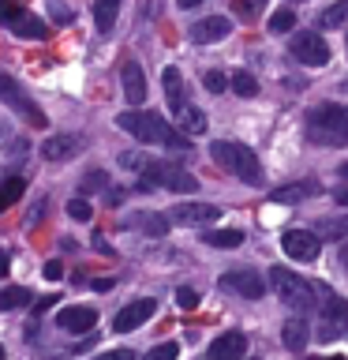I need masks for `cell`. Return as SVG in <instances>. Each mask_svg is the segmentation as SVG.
Listing matches in <instances>:
<instances>
[{
	"instance_id": "obj_28",
	"label": "cell",
	"mask_w": 348,
	"mask_h": 360,
	"mask_svg": "<svg viewBox=\"0 0 348 360\" xmlns=\"http://www.w3.org/2000/svg\"><path fill=\"white\" fill-rule=\"evenodd\" d=\"M27 300H34L27 289H19V285H11V289H0V311H15L22 308Z\"/></svg>"
},
{
	"instance_id": "obj_14",
	"label": "cell",
	"mask_w": 348,
	"mask_h": 360,
	"mask_svg": "<svg viewBox=\"0 0 348 360\" xmlns=\"http://www.w3.org/2000/svg\"><path fill=\"white\" fill-rule=\"evenodd\" d=\"M232 30V22L225 15H210V19H199L195 27H191V41L195 45H213V41H225Z\"/></svg>"
},
{
	"instance_id": "obj_4",
	"label": "cell",
	"mask_w": 348,
	"mask_h": 360,
	"mask_svg": "<svg viewBox=\"0 0 348 360\" xmlns=\"http://www.w3.org/2000/svg\"><path fill=\"white\" fill-rule=\"evenodd\" d=\"M142 191L150 188H165V191H176V195H191V191H199V180L187 173V169H180L173 162H146L142 165Z\"/></svg>"
},
{
	"instance_id": "obj_25",
	"label": "cell",
	"mask_w": 348,
	"mask_h": 360,
	"mask_svg": "<svg viewBox=\"0 0 348 360\" xmlns=\"http://www.w3.org/2000/svg\"><path fill=\"white\" fill-rule=\"evenodd\" d=\"M22 191H27V180H22V176H8L4 184H0V214H4L15 199H22Z\"/></svg>"
},
{
	"instance_id": "obj_19",
	"label": "cell",
	"mask_w": 348,
	"mask_h": 360,
	"mask_svg": "<svg viewBox=\"0 0 348 360\" xmlns=\"http://www.w3.org/2000/svg\"><path fill=\"white\" fill-rule=\"evenodd\" d=\"M161 83H165V98H168V109H173V117L180 109H184V79H180V72L176 68H165L161 72Z\"/></svg>"
},
{
	"instance_id": "obj_42",
	"label": "cell",
	"mask_w": 348,
	"mask_h": 360,
	"mask_svg": "<svg viewBox=\"0 0 348 360\" xmlns=\"http://www.w3.org/2000/svg\"><path fill=\"white\" fill-rule=\"evenodd\" d=\"M337 202H341V207H348V188H344V191H337Z\"/></svg>"
},
{
	"instance_id": "obj_13",
	"label": "cell",
	"mask_w": 348,
	"mask_h": 360,
	"mask_svg": "<svg viewBox=\"0 0 348 360\" xmlns=\"http://www.w3.org/2000/svg\"><path fill=\"white\" fill-rule=\"evenodd\" d=\"M56 326L67 334H90L98 326V311L94 308H83V304H72V308L56 311Z\"/></svg>"
},
{
	"instance_id": "obj_46",
	"label": "cell",
	"mask_w": 348,
	"mask_h": 360,
	"mask_svg": "<svg viewBox=\"0 0 348 360\" xmlns=\"http://www.w3.org/2000/svg\"><path fill=\"white\" fill-rule=\"evenodd\" d=\"M0 356H4V345H0Z\"/></svg>"
},
{
	"instance_id": "obj_30",
	"label": "cell",
	"mask_w": 348,
	"mask_h": 360,
	"mask_svg": "<svg viewBox=\"0 0 348 360\" xmlns=\"http://www.w3.org/2000/svg\"><path fill=\"white\" fill-rule=\"evenodd\" d=\"M322 304V311H326V319H348V304L341 297H333V292H326V300Z\"/></svg>"
},
{
	"instance_id": "obj_7",
	"label": "cell",
	"mask_w": 348,
	"mask_h": 360,
	"mask_svg": "<svg viewBox=\"0 0 348 360\" xmlns=\"http://www.w3.org/2000/svg\"><path fill=\"white\" fill-rule=\"evenodd\" d=\"M0 101H8V105L15 109L19 117L30 124V128H45V124H49V117H45V112L27 98V90H22L11 75H4V72H0Z\"/></svg>"
},
{
	"instance_id": "obj_12",
	"label": "cell",
	"mask_w": 348,
	"mask_h": 360,
	"mask_svg": "<svg viewBox=\"0 0 348 360\" xmlns=\"http://www.w3.org/2000/svg\"><path fill=\"white\" fill-rule=\"evenodd\" d=\"M218 218H221V210L213 207V202H180V207H173V221L176 225H191V229L213 225Z\"/></svg>"
},
{
	"instance_id": "obj_5",
	"label": "cell",
	"mask_w": 348,
	"mask_h": 360,
	"mask_svg": "<svg viewBox=\"0 0 348 360\" xmlns=\"http://www.w3.org/2000/svg\"><path fill=\"white\" fill-rule=\"evenodd\" d=\"M269 281H274V289H277V297L292 304L296 311H311V308H319V289L311 285V281H303L296 270H288V266H274L269 270Z\"/></svg>"
},
{
	"instance_id": "obj_23",
	"label": "cell",
	"mask_w": 348,
	"mask_h": 360,
	"mask_svg": "<svg viewBox=\"0 0 348 360\" xmlns=\"http://www.w3.org/2000/svg\"><path fill=\"white\" fill-rule=\"evenodd\" d=\"M319 27H322V30H341V27H348V0H337V4L322 8V11H319Z\"/></svg>"
},
{
	"instance_id": "obj_40",
	"label": "cell",
	"mask_w": 348,
	"mask_h": 360,
	"mask_svg": "<svg viewBox=\"0 0 348 360\" xmlns=\"http://www.w3.org/2000/svg\"><path fill=\"white\" fill-rule=\"evenodd\" d=\"M8 266H11V255H8V252H0V278L8 274Z\"/></svg>"
},
{
	"instance_id": "obj_11",
	"label": "cell",
	"mask_w": 348,
	"mask_h": 360,
	"mask_svg": "<svg viewBox=\"0 0 348 360\" xmlns=\"http://www.w3.org/2000/svg\"><path fill=\"white\" fill-rule=\"evenodd\" d=\"M154 311H157V300H150V297H139V300L123 304V308L116 311V319H112V330H116V334L139 330V326H142L146 319H150Z\"/></svg>"
},
{
	"instance_id": "obj_38",
	"label": "cell",
	"mask_w": 348,
	"mask_h": 360,
	"mask_svg": "<svg viewBox=\"0 0 348 360\" xmlns=\"http://www.w3.org/2000/svg\"><path fill=\"white\" fill-rule=\"evenodd\" d=\"M45 278H49V281H60V278H64V266L56 263V259H53V263H45Z\"/></svg>"
},
{
	"instance_id": "obj_20",
	"label": "cell",
	"mask_w": 348,
	"mask_h": 360,
	"mask_svg": "<svg viewBox=\"0 0 348 360\" xmlns=\"http://www.w3.org/2000/svg\"><path fill=\"white\" fill-rule=\"evenodd\" d=\"M176 120H180V131L184 135H202L206 131V112H202L199 105H191V101H184V109L176 112Z\"/></svg>"
},
{
	"instance_id": "obj_39",
	"label": "cell",
	"mask_w": 348,
	"mask_h": 360,
	"mask_svg": "<svg viewBox=\"0 0 348 360\" xmlns=\"http://www.w3.org/2000/svg\"><path fill=\"white\" fill-rule=\"evenodd\" d=\"M135 353H131V349H116V353H109V360H131Z\"/></svg>"
},
{
	"instance_id": "obj_33",
	"label": "cell",
	"mask_w": 348,
	"mask_h": 360,
	"mask_svg": "<svg viewBox=\"0 0 348 360\" xmlns=\"http://www.w3.org/2000/svg\"><path fill=\"white\" fill-rule=\"evenodd\" d=\"M139 225H142L150 236H165V229H168V221L157 218V214H146V218H139Z\"/></svg>"
},
{
	"instance_id": "obj_21",
	"label": "cell",
	"mask_w": 348,
	"mask_h": 360,
	"mask_svg": "<svg viewBox=\"0 0 348 360\" xmlns=\"http://www.w3.org/2000/svg\"><path fill=\"white\" fill-rule=\"evenodd\" d=\"M319 240H348V210L344 214H333V218H322L314 225Z\"/></svg>"
},
{
	"instance_id": "obj_2",
	"label": "cell",
	"mask_w": 348,
	"mask_h": 360,
	"mask_svg": "<svg viewBox=\"0 0 348 360\" xmlns=\"http://www.w3.org/2000/svg\"><path fill=\"white\" fill-rule=\"evenodd\" d=\"M307 139L322 146H348V105H319L307 112Z\"/></svg>"
},
{
	"instance_id": "obj_17",
	"label": "cell",
	"mask_w": 348,
	"mask_h": 360,
	"mask_svg": "<svg viewBox=\"0 0 348 360\" xmlns=\"http://www.w3.org/2000/svg\"><path fill=\"white\" fill-rule=\"evenodd\" d=\"M41 154L45 162H67V158L79 154V135H49L41 143Z\"/></svg>"
},
{
	"instance_id": "obj_36",
	"label": "cell",
	"mask_w": 348,
	"mask_h": 360,
	"mask_svg": "<svg viewBox=\"0 0 348 360\" xmlns=\"http://www.w3.org/2000/svg\"><path fill=\"white\" fill-rule=\"evenodd\" d=\"M176 304H180V308H184V311H191V308H199V292L195 289H176Z\"/></svg>"
},
{
	"instance_id": "obj_27",
	"label": "cell",
	"mask_w": 348,
	"mask_h": 360,
	"mask_svg": "<svg viewBox=\"0 0 348 360\" xmlns=\"http://www.w3.org/2000/svg\"><path fill=\"white\" fill-rule=\"evenodd\" d=\"M229 83H232V90H236L240 98H255V94H258V79H255L251 72H243V68H240V72H232Z\"/></svg>"
},
{
	"instance_id": "obj_45",
	"label": "cell",
	"mask_w": 348,
	"mask_h": 360,
	"mask_svg": "<svg viewBox=\"0 0 348 360\" xmlns=\"http://www.w3.org/2000/svg\"><path fill=\"white\" fill-rule=\"evenodd\" d=\"M4 135H8V128H4V124H0V139H4Z\"/></svg>"
},
{
	"instance_id": "obj_6",
	"label": "cell",
	"mask_w": 348,
	"mask_h": 360,
	"mask_svg": "<svg viewBox=\"0 0 348 360\" xmlns=\"http://www.w3.org/2000/svg\"><path fill=\"white\" fill-rule=\"evenodd\" d=\"M0 22H4L8 30H15L19 38H30V41H45V38H49V27H45L38 15H30L27 8L11 4V0H0Z\"/></svg>"
},
{
	"instance_id": "obj_41",
	"label": "cell",
	"mask_w": 348,
	"mask_h": 360,
	"mask_svg": "<svg viewBox=\"0 0 348 360\" xmlns=\"http://www.w3.org/2000/svg\"><path fill=\"white\" fill-rule=\"evenodd\" d=\"M53 300H56V297H41L38 304H34V311H45V308H49V304H53Z\"/></svg>"
},
{
	"instance_id": "obj_16",
	"label": "cell",
	"mask_w": 348,
	"mask_h": 360,
	"mask_svg": "<svg viewBox=\"0 0 348 360\" xmlns=\"http://www.w3.org/2000/svg\"><path fill=\"white\" fill-rule=\"evenodd\" d=\"M243 353H247V338L240 330H229V334H221V338H213V342H210V356L213 360H236Z\"/></svg>"
},
{
	"instance_id": "obj_3",
	"label": "cell",
	"mask_w": 348,
	"mask_h": 360,
	"mask_svg": "<svg viewBox=\"0 0 348 360\" xmlns=\"http://www.w3.org/2000/svg\"><path fill=\"white\" fill-rule=\"evenodd\" d=\"M210 154H213V162H218L225 173L240 176L243 184H262V165H258V154L251 150V146L218 139V143L210 146Z\"/></svg>"
},
{
	"instance_id": "obj_35",
	"label": "cell",
	"mask_w": 348,
	"mask_h": 360,
	"mask_svg": "<svg viewBox=\"0 0 348 360\" xmlns=\"http://www.w3.org/2000/svg\"><path fill=\"white\" fill-rule=\"evenodd\" d=\"M180 353V345L176 342H161V345H154L150 349V360H173Z\"/></svg>"
},
{
	"instance_id": "obj_34",
	"label": "cell",
	"mask_w": 348,
	"mask_h": 360,
	"mask_svg": "<svg viewBox=\"0 0 348 360\" xmlns=\"http://www.w3.org/2000/svg\"><path fill=\"white\" fill-rule=\"evenodd\" d=\"M202 83H206L210 94H225V86H229V79H225V72H206L202 75Z\"/></svg>"
},
{
	"instance_id": "obj_10",
	"label": "cell",
	"mask_w": 348,
	"mask_h": 360,
	"mask_svg": "<svg viewBox=\"0 0 348 360\" xmlns=\"http://www.w3.org/2000/svg\"><path fill=\"white\" fill-rule=\"evenodd\" d=\"M281 248H285L288 259H300V263H311V259H319V233L314 229H288L285 236H281Z\"/></svg>"
},
{
	"instance_id": "obj_31",
	"label": "cell",
	"mask_w": 348,
	"mask_h": 360,
	"mask_svg": "<svg viewBox=\"0 0 348 360\" xmlns=\"http://www.w3.org/2000/svg\"><path fill=\"white\" fill-rule=\"evenodd\" d=\"M105 184H109V176L101 173V169H90V173L83 176V195H90V191H101Z\"/></svg>"
},
{
	"instance_id": "obj_32",
	"label": "cell",
	"mask_w": 348,
	"mask_h": 360,
	"mask_svg": "<svg viewBox=\"0 0 348 360\" xmlns=\"http://www.w3.org/2000/svg\"><path fill=\"white\" fill-rule=\"evenodd\" d=\"M67 214H72L75 221H90V218H94V207H90L86 199H72V202H67Z\"/></svg>"
},
{
	"instance_id": "obj_37",
	"label": "cell",
	"mask_w": 348,
	"mask_h": 360,
	"mask_svg": "<svg viewBox=\"0 0 348 360\" xmlns=\"http://www.w3.org/2000/svg\"><path fill=\"white\" fill-rule=\"evenodd\" d=\"M120 165H123V169H142L146 158H142V154H120Z\"/></svg>"
},
{
	"instance_id": "obj_29",
	"label": "cell",
	"mask_w": 348,
	"mask_h": 360,
	"mask_svg": "<svg viewBox=\"0 0 348 360\" xmlns=\"http://www.w3.org/2000/svg\"><path fill=\"white\" fill-rule=\"evenodd\" d=\"M292 27H296V11L292 8H281L269 15V34H288Z\"/></svg>"
},
{
	"instance_id": "obj_18",
	"label": "cell",
	"mask_w": 348,
	"mask_h": 360,
	"mask_svg": "<svg viewBox=\"0 0 348 360\" xmlns=\"http://www.w3.org/2000/svg\"><path fill=\"white\" fill-rule=\"evenodd\" d=\"M281 342H285L292 353H303V349H307V342H311V326L296 315V319H288L285 326H281Z\"/></svg>"
},
{
	"instance_id": "obj_22",
	"label": "cell",
	"mask_w": 348,
	"mask_h": 360,
	"mask_svg": "<svg viewBox=\"0 0 348 360\" xmlns=\"http://www.w3.org/2000/svg\"><path fill=\"white\" fill-rule=\"evenodd\" d=\"M116 15H120V0H94V27L101 34L116 27Z\"/></svg>"
},
{
	"instance_id": "obj_44",
	"label": "cell",
	"mask_w": 348,
	"mask_h": 360,
	"mask_svg": "<svg viewBox=\"0 0 348 360\" xmlns=\"http://www.w3.org/2000/svg\"><path fill=\"white\" fill-rule=\"evenodd\" d=\"M337 173H341V176H348V162H341V165H337Z\"/></svg>"
},
{
	"instance_id": "obj_26",
	"label": "cell",
	"mask_w": 348,
	"mask_h": 360,
	"mask_svg": "<svg viewBox=\"0 0 348 360\" xmlns=\"http://www.w3.org/2000/svg\"><path fill=\"white\" fill-rule=\"evenodd\" d=\"M202 240H206L210 248H240L243 244V233L240 229H210Z\"/></svg>"
},
{
	"instance_id": "obj_24",
	"label": "cell",
	"mask_w": 348,
	"mask_h": 360,
	"mask_svg": "<svg viewBox=\"0 0 348 360\" xmlns=\"http://www.w3.org/2000/svg\"><path fill=\"white\" fill-rule=\"evenodd\" d=\"M314 191H319V184H314V180H303V184L277 188V191H274V202H303V199H311Z\"/></svg>"
},
{
	"instance_id": "obj_15",
	"label": "cell",
	"mask_w": 348,
	"mask_h": 360,
	"mask_svg": "<svg viewBox=\"0 0 348 360\" xmlns=\"http://www.w3.org/2000/svg\"><path fill=\"white\" fill-rule=\"evenodd\" d=\"M120 83H123V98H128L131 105H142V101H146V75H142L139 60H128V64H123Z\"/></svg>"
},
{
	"instance_id": "obj_9",
	"label": "cell",
	"mask_w": 348,
	"mask_h": 360,
	"mask_svg": "<svg viewBox=\"0 0 348 360\" xmlns=\"http://www.w3.org/2000/svg\"><path fill=\"white\" fill-rule=\"evenodd\" d=\"M218 285L236 292V297H243V300H262V292H266V281L258 270H229V274H221Z\"/></svg>"
},
{
	"instance_id": "obj_1",
	"label": "cell",
	"mask_w": 348,
	"mask_h": 360,
	"mask_svg": "<svg viewBox=\"0 0 348 360\" xmlns=\"http://www.w3.org/2000/svg\"><path fill=\"white\" fill-rule=\"evenodd\" d=\"M116 124L128 135H135L139 143H154V146H165V150H191V143H187V135L184 131H176L168 120H161L157 112H142V109H128V112H120Z\"/></svg>"
},
{
	"instance_id": "obj_8",
	"label": "cell",
	"mask_w": 348,
	"mask_h": 360,
	"mask_svg": "<svg viewBox=\"0 0 348 360\" xmlns=\"http://www.w3.org/2000/svg\"><path fill=\"white\" fill-rule=\"evenodd\" d=\"M292 56L303 68H326L330 64V45L319 30H296L292 34Z\"/></svg>"
},
{
	"instance_id": "obj_43",
	"label": "cell",
	"mask_w": 348,
	"mask_h": 360,
	"mask_svg": "<svg viewBox=\"0 0 348 360\" xmlns=\"http://www.w3.org/2000/svg\"><path fill=\"white\" fill-rule=\"evenodd\" d=\"M180 8H195V4H202V0H176Z\"/></svg>"
}]
</instances>
